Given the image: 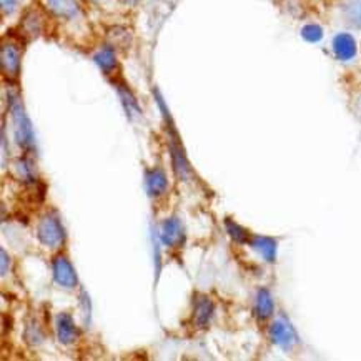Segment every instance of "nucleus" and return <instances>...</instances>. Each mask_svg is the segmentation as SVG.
Masks as SVG:
<instances>
[{
    "label": "nucleus",
    "instance_id": "19",
    "mask_svg": "<svg viewBox=\"0 0 361 361\" xmlns=\"http://www.w3.org/2000/svg\"><path fill=\"white\" fill-rule=\"evenodd\" d=\"M22 29H24L25 34L30 37L39 35L42 30V20H40L39 13H35V12L27 13L24 22H22Z\"/></svg>",
    "mask_w": 361,
    "mask_h": 361
},
{
    "label": "nucleus",
    "instance_id": "7",
    "mask_svg": "<svg viewBox=\"0 0 361 361\" xmlns=\"http://www.w3.org/2000/svg\"><path fill=\"white\" fill-rule=\"evenodd\" d=\"M0 60H2V72L8 78H17L20 73V49L13 42H4L2 52H0Z\"/></svg>",
    "mask_w": 361,
    "mask_h": 361
},
{
    "label": "nucleus",
    "instance_id": "10",
    "mask_svg": "<svg viewBox=\"0 0 361 361\" xmlns=\"http://www.w3.org/2000/svg\"><path fill=\"white\" fill-rule=\"evenodd\" d=\"M340 17L346 27L361 30V0H343L340 4Z\"/></svg>",
    "mask_w": 361,
    "mask_h": 361
},
{
    "label": "nucleus",
    "instance_id": "13",
    "mask_svg": "<svg viewBox=\"0 0 361 361\" xmlns=\"http://www.w3.org/2000/svg\"><path fill=\"white\" fill-rule=\"evenodd\" d=\"M214 302L207 295H197L195 300V313H193V322L198 328H205L214 317Z\"/></svg>",
    "mask_w": 361,
    "mask_h": 361
},
{
    "label": "nucleus",
    "instance_id": "17",
    "mask_svg": "<svg viewBox=\"0 0 361 361\" xmlns=\"http://www.w3.org/2000/svg\"><path fill=\"white\" fill-rule=\"evenodd\" d=\"M94 60L97 62V66H99L105 73H110L112 71H115V67H117V57H115V52L112 47L100 49L99 52L95 54Z\"/></svg>",
    "mask_w": 361,
    "mask_h": 361
},
{
    "label": "nucleus",
    "instance_id": "24",
    "mask_svg": "<svg viewBox=\"0 0 361 361\" xmlns=\"http://www.w3.org/2000/svg\"><path fill=\"white\" fill-rule=\"evenodd\" d=\"M123 2H125V4H137L138 0H123Z\"/></svg>",
    "mask_w": 361,
    "mask_h": 361
},
{
    "label": "nucleus",
    "instance_id": "16",
    "mask_svg": "<svg viewBox=\"0 0 361 361\" xmlns=\"http://www.w3.org/2000/svg\"><path fill=\"white\" fill-rule=\"evenodd\" d=\"M300 37L307 44L317 45L325 39V29L320 24H317V22H308V24L302 25V29H300Z\"/></svg>",
    "mask_w": 361,
    "mask_h": 361
},
{
    "label": "nucleus",
    "instance_id": "22",
    "mask_svg": "<svg viewBox=\"0 0 361 361\" xmlns=\"http://www.w3.org/2000/svg\"><path fill=\"white\" fill-rule=\"evenodd\" d=\"M18 4H20V0H2V12L6 16H11V13L17 11Z\"/></svg>",
    "mask_w": 361,
    "mask_h": 361
},
{
    "label": "nucleus",
    "instance_id": "14",
    "mask_svg": "<svg viewBox=\"0 0 361 361\" xmlns=\"http://www.w3.org/2000/svg\"><path fill=\"white\" fill-rule=\"evenodd\" d=\"M145 185H147L148 195H152V197L164 195V193L166 192V187H169V182H166L164 170L161 169L147 170Z\"/></svg>",
    "mask_w": 361,
    "mask_h": 361
},
{
    "label": "nucleus",
    "instance_id": "25",
    "mask_svg": "<svg viewBox=\"0 0 361 361\" xmlns=\"http://www.w3.org/2000/svg\"><path fill=\"white\" fill-rule=\"evenodd\" d=\"M94 2H100V0H94Z\"/></svg>",
    "mask_w": 361,
    "mask_h": 361
},
{
    "label": "nucleus",
    "instance_id": "4",
    "mask_svg": "<svg viewBox=\"0 0 361 361\" xmlns=\"http://www.w3.org/2000/svg\"><path fill=\"white\" fill-rule=\"evenodd\" d=\"M37 237L49 248H59L66 240V231L55 215H45L37 226Z\"/></svg>",
    "mask_w": 361,
    "mask_h": 361
},
{
    "label": "nucleus",
    "instance_id": "18",
    "mask_svg": "<svg viewBox=\"0 0 361 361\" xmlns=\"http://www.w3.org/2000/svg\"><path fill=\"white\" fill-rule=\"evenodd\" d=\"M225 226H226V231H228L231 240H235L237 243H248L250 237H252V235H250L248 231L243 228V226L235 224V221H231L230 219L225 220Z\"/></svg>",
    "mask_w": 361,
    "mask_h": 361
},
{
    "label": "nucleus",
    "instance_id": "23",
    "mask_svg": "<svg viewBox=\"0 0 361 361\" xmlns=\"http://www.w3.org/2000/svg\"><path fill=\"white\" fill-rule=\"evenodd\" d=\"M0 255H2V276L7 275V267L11 265V258L7 257L6 250H0Z\"/></svg>",
    "mask_w": 361,
    "mask_h": 361
},
{
    "label": "nucleus",
    "instance_id": "3",
    "mask_svg": "<svg viewBox=\"0 0 361 361\" xmlns=\"http://www.w3.org/2000/svg\"><path fill=\"white\" fill-rule=\"evenodd\" d=\"M331 54L338 62L351 63L360 54V45L356 37L350 30H340L331 37L330 42Z\"/></svg>",
    "mask_w": 361,
    "mask_h": 361
},
{
    "label": "nucleus",
    "instance_id": "11",
    "mask_svg": "<svg viewBox=\"0 0 361 361\" xmlns=\"http://www.w3.org/2000/svg\"><path fill=\"white\" fill-rule=\"evenodd\" d=\"M57 338L62 345H72L75 343L78 338V331L75 328V323H73L72 314L68 313H59L57 317Z\"/></svg>",
    "mask_w": 361,
    "mask_h": 361
},
{
    "label": "nucleus",
    "instance_id": "1",
    "mask_svg": "<svg viewBox=\"0 0 361 361\" xmlns=\"http://www.w3.org/2000/svg\"><path fill=\"white\" fill-rule=\"evenodd\" d=\"M8 109H11L16 140L22 148L29 150L34 147V130H32V123L27 117L24 105L16 94H8Z\"/></svg>",
    "mask_w": 361,
    "mask_h": 361
},
{
    "label": "nucleus",
    "instance_id": "8",
    "mask_svg": "<svg viewBox=\"0 0 361 361\" xmlns=\"http://www.w3.org/2000/svg\"><path fill=\"white\" fill-rule=\"evenodd\" d=\"M248 245L257 252L267 263H275L279 242L271 237H263V235H252Z\"/></svg>",
    "mask_w": 361,
    "mask_h": 361
},
{
    "label": "nucleus",
    "instance_id": "2",
    "mask_svg": "<svg viewBox=\"0 0 361 361\" xmlns=\"http://www.w3.org/2000/svg\"><path fill=\"white\" fill-rule=\"evenodd\" d=\"M268 336H270L273 345L279 346L280 350L286 351V353L293 351L300 345L298 333H296L295 326L291 325L288 317L283 313L275 317V320L270 323V326H268Z\"/></svg>",
    "mask_w": 361,
    "mask_h": 361
},
{
    "label": "nucleus",
    "instance_id": "5",
    "mask_svg": "<svg viewBox=\"0 0 361 361\" xmlns=\"http://www.w3.org/2000/svg\"><path fill=\"white\" fill-rule=\"evenodd\" d=\"M52 270H54V279L60 286H63V288L67 290L75 288L78 283L77 273H75V268L72 267V263L68 262L67 257H63V255L55 257L52 262Z\"/></svg>",
    "mask_w": 361,
    "mask_h": 361
},
{
    "label": "nucleus",
    "instance_id": "6",
    "mask_svg": "<svg viewBox=\"0 0 361 361\" xmlns=\"http://www.w3.org/2000/svg\"><path fill=\"white\" fill-rule=\"evenodd\" d=\"M166 125H169V130H170V154H172L173 170H175V173H177L178 178L187 180L188 173H190V165H188L187 155H185L182 143L178 142L177 132L173 130V125L172 123H166Z\"/></svg>",
    "mask_w": 361,
    "mask_h": 361
},
{
    "label": "nucleus",
    "instance_id": "9",
    "mask_svg": "<svg viewBox=\"0 0 361 361\" xmlns=\"http://www.w3.org/2000/svg\"><path fill=\"white\" fill-rule=\"evenodd\" d=\"M255 314L260 322H267L275 314V302L268 288H260L255 295Z\"/></svg>",
    "mask_w": 361,
    "mask_h": 361
},
{
    "label": "nucleus",
    "instance_id": "20",
    "mask_svg": "<svg viewBox=\"0 0 361 361\" xmlns=\"http://www.w3.org/2000/svg\"><path fill=\"white\" fill-rule=\"evenodd\" d=\"M118 94L120 97H122V102L125 105V109H127V112L132 115V112L138 114L140 110H138V105H137V100L133 99V95L128 92L127 89H123V87H118Z\"/></svg>",
    "mask_w": 361,
    "mask_h": 361
},
{
    "label": "nucleus",
    "instance_id": "15",
    "mask_svg": "<svg viewBox=\"0 0 361 361\" xmlns=\"http://www.w3.org/2000/svg\"><path fill=\"white\" fill-rule=\"evenodd\" d=\"M45 6L54 16L60 18H75L78 16V4L77 0H45Z\"/></svg>",
    "mask_w": 361,
    "mask_h": 361
},
{
    "label": "nucleus",
    "instance_id": "12",
    "mask_svg": "<svg viewBox=\"0 0 361 361\" xmlns=\"http://www.w3.org/2000/svg\"><path fill=\"white\" fill-rule=\"evenodd\" d=\"M160 238L166 247H177L183 242V228L178 219H166L164 221Z\"/></svg>",
    "mask_w": 361,
    "mask_h": 361
},
{
    "label": "nucleus",
    "instance_id": "21",
    "mask_svg": "<svg viewBox=\"0 0 361 361\" xmlns=\"http://www.w3.org/2000/svg\"><path fill=\"white\" fill-rule=\"evenodd\" d=\"M17 170H18V173H20L22 178L29 180V182H34V172H32V164H29V161L18 160Z\"/></svg>",
    "mask_w": 361,
    "mask_h": 361
}]
</instances>
